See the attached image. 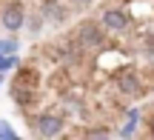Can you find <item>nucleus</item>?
<instances>
[{
  "label": "nucleus",
  "instance_id": "1",
  "mask_svg": "<svg viewBox=\"0 0 154 140\" xmlns=\"http://www.w3.org/2000/svg\"><path fill=\"white\" fill-rule=\"evenodd\" d=\"M34 132H37L40 137H57L63 132V117L60 114H40V117H34Z\"/></svg>",
  "mask_w": 154,
  "mask_h": 140
},
{
  "label": "nucleus",
  "instance_id": "2",
  "mask_svg": "<svg viewBox=\"0 0 154 140\" xmlns=\"http://www.w3.org/2000/svg\"><path fill=\"white\" fill-rule=\"evenodd\" d=\"M0 23H3L6 32H20L23 23H26V9H23L20 3H9L3 9V17H0Z\"/></svg>",
  "mask_w": 154,
  "mask_h": 140
},
{
  "label": "nucleus",
  "instance_id": "3",
  "mask_svg": "<svg viewBox=\"0 0 154 140\" xmlns=\"http://www.w3.org/2000/svg\"><path fill=\"white\" fill-rule=\"evenodd\" d=\"M77 40H80L83 49H94V46L103 43V32H100L94 23H83V26L77 29Z\"/></svg>",
  "mask_w": 154,
  "mask_h": 140
},
{
  "label": "nucleus",
  "instance_id": "4",
  "mask_svg": "<svg viewBox=\"0 0 154 140\" xmlns=\"http://www.w3.org/2000/svg\"><path fill=\"white\" fill-rule=\"evenodd\" d=\"M103 26L109 32H126L128 29V14L123 9H106L103 11Z\"/></svg>",
  "mask_w": 154,
  "mask_h": 140
},
{
  "label": "nucleus",
  "instance_id": "5",
  "mask_svg": "<svg viewBox=\"0 0 154 140\" xmlns=\"http://www.w3.org/2000/svg\"><path fill=\"white\" fill-rule=\"evenodd\" d=\"M117 86H120V92H123V95H140L137 74H123V77L117 80Z\"/></svg>",
  "mask_w": 154,
  "mask_h": 140
},
{
  "label": "nucleus",
  "instance_id": "6",
  "mask_svg": "<svg viewBox=\"0 0 154 140\" xmlns=\"http://www.w3.org/2000/svg\"><path fill=\"white\" fill-rule=\"evenodd\" d=\"M43 14H46V17H51V20H60V17H63V11H57V3H46Z\"/></svg>",
  "mask_w": 154,
  "mask_h": 140
},
{
  "label": "nucleus",
  "instance_id": "7",
  "mask_svg": "<svg viewBox=\"0 0 154 140\" xmlns=\"http://www.w3.org/2000/svg\"><path fill=\"white\" fill-rule=\"evenodd\" d=\"M0 137H9V140H14V132L9 129V123H6V120H0Z\"/></svg>",
  "mask_w": 154,
  "mask_h": 140
},
{
  "label": "nucleus",
  "instance_id": "8",
  "mask_svg": "<svg viewBox=\"0 0 154 140\" xmlns=\"http://www.w3.org/2000/svg\"><path fill=\"white\" fill-rule=\"evenodd\" d=\"M146 60L154 63V40H149V43H146Z\"/></svg>",
  "mask_w": 154,
  "mask_h": 140
},
{
  "label": "nucleus",
  "instance_id": "9",
  "mask_svg": "<svg viewBox=\"0 0 154 140\" xmlns=\"http://www.w3.org/2000/svg\"><path fill=\"white\" fill-rule=\"evenodd\" d=\"M123 137H128V135H134V123H128V126H123V132H120Z\"/></svg>",
  "mask_w": 154,
  "mask_h": 140
},
{
  "label": "nucleus",
  "instance_id": "10",
  "mask_svg": "<svg viewBox=\"0 0 154 140\" xmlns=\"http://www.w3.org/2000/svg\"><path fill=\"white\" fill-rule=\"evenodd\" d=\"M72 3H74V6H83V9H86V6H91L94 0H72Z\"/></svg>",
  "mask_w": 154,
  "mask_h": 140
},
{
  "label": "nucleus",
  "instance_id": "11",
  "mask_svg": "<svg viewBox=\"0 0 154 140\" xmlns=\"http://www.w3.org/2000/svg\"><path fill=\"white\" fill-rule=\"evenodd\" d=\"M0 83H3V74H0Z\"/></svg>",
  "mask_w": 154,
  "mask_h": 140
}]
</instances>
